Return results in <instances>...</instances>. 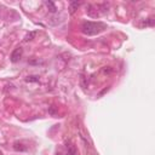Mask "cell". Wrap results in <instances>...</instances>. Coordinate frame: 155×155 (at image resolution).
Returning a JSON list of instances; mask_svg holds the SVG:
<instances>
[{
    "mask_svg": "<svg viewBox=\"0 0 155 155\" xmlns=\"http://www.w3.org/2000/svg\"><path fill=\"white\" fill-rule=\"evenodd\" d=\"M106 29L103 23H94V22H84L81 26V32L86 35H96Z\"/></svg>",
    "mask_w": 155,
    "mask_h": 155,
    "instance_id": "6da1fadb",
    "label": "cell"
},
{
    "mask_svg": "<svg viewBox=\"0 0 155 155\" xmlns=\"http://www.w3.org/2000/svg\"><path fill=\"white\" fill-rule=\"evenodd\" d=\"M22 55H23V48L22 47H16L14 51H12V54H11V57H10L11 62L12 63H17L21 60Z\"/></svg>",
    "mask_w": 155,
    "mask_h": 155,
    "instance_id": "7a4b0ae2",
    "label": "cell"
},
{
    "mask_svg": "<svg viewBox=\"0 0 155 155\" xmlns=\"http://www.w3.org/2000/svg\"><path fill=\"white\" fill-rule=\"evenodd\" d=\"M86 14L90 16V17H92V18H97L99 14H98V11H97V9L92 5H87V9H86Z\"/></svg>",
    "mask_w": 155,
    "mask_h": 155,
    "instance_id": "3957f363",
    "label": "cell"
},
{
    "mask_svg": "<svg viewBox=\"0 0 155 155\" xmlns=\"http://www.w3.org/2000/svg\"><path fill=\"white\" fill-rule=\"evenodd\" d=\"M80 1H70V4H69V14L70 15H73L75 12V11H76V10H78V7L80 6Z\"/></svg>",
    "mask_w": 155,
    "mask_h": 155,
    "instance_id": "277c9868",
    "label": "cell"
},
{
    "mask_svg": "<svg viewBox=\"0 0 155 155\" xmlns=\"http://www.w3.org/2000/svg\"><path fill=\"white\" fill-rule=\"evenodd\" d=\"M45 5L47 6V9H48V11H50V12L55 14V12L57 11V7H56V5H55L52 1H50V0H46V1H45Z\"/></svg>",
    "mask_w": 155,
    "mask_h": 155,
    "instance_id": "5b68a950",
    "label": "cell"
},
{
    "mask_svg": "<svg viewBox=\"0 0 155 155\" xmlns=\"http://www.w3.org/2000/svg\"><path fill=\"white\" fill-rule=\"evenodd\" d=\"M35 36H36V32H34V30L33 32H29V33H27V35L24 36V41H26V42H29V41L33 40Z\"/></svg>",
    "mask_w": 155,
    "mask_h": 155,
    "instance_id": "8992f818",
    "label": "cell"
},
{
    "mask_svg": "<svg viewBox=\"0 0 155 155\" xmlns=\"http://www.w3.org/2000/svg\"><path fill=\"white\" fill-rule=\"evenodd\" d=\"M80 85L84 90L87 88V78L85 75H80Z\"/></svg>",
    "mask_w": 155,
    "mask_h": 155,
    "instance_id": "52a82bcc",
    "label": "cell"
},
{
    "mask_svg": "<svg viewBox=\"0 0 155 155\" xmlns=\"http://www.w3.org/2000/svg\"><path fill=\"white\" fill-rule=\"evenodd\" d=\"M26 81L28 82H36V81H39V76H35V75H30V76H28Z\"/></svg>",
    "mask_w": 155,
    "mask_h": 155,
    "instance_id": "ba28073f",
    "label": "cell"
},
{
    "mask_svg": "<svg viewBox=\"0 0 155 155\" xmlns=\"http://www.w3.org/2000/svg\"><path fill=\"white\" fill-rule=\"evenodd\" d=\"M14 149L15 150H17V151H18V150H20V151H23V150H26V147H22V144H20V143H15L14 144Z\"/></svg>",
    "mask_w": 155,
    "mask_h": 155,
    "instance_id": "9c48e42d",
    "label": "cell"
},
{
    "mask_svg": "<svg viewBox=\"0 0 155 155\" xmlns=\"http://www.w3.org/2000/svg\"><path fill=\"white\" fill-rule=\"evenodd\" d=\"M68 155H78V151H76V149L73 145H69V148H68Z\"/></svg>",
    "mask_w": 155,
    "mask_h": 155,
    "instance_id": "30bf717a",
    "label": "cell"
},
{
    "mask_svg": "<svg viewBox=\"0 0 155 155\" xmlns=\"http://www.w3.org/2000/svg\"><path fill=\"white\" fill-rule=\"evenodd\" d=\"M102 72H103V74H110V73H113V68L112 67H104L102 69Z\"/></svg>",
    "mask_w": 155,
    "mask_h": 155,
    "instance_id": "8fae6325",
    "label": "cell"
},
{
    "mask_svg": "<svg viewBox=\"0 0 155 155\" xmlns=\"http://www.w3.org/2000/svg\"><path fill=\"white\" fill-rule=\"evenodd\" d=\"M48 113L51 115H56V110H55L54 107H50V108H48Z\"/></svg>",
    "mask_w": 155,
    "mask_h": 155,
    "instance_id": "7c38bea8",
    "label": "cell"
},
{
    "mask_svg": "<svg viewBox=\"0 0 155 155\" xmlns=\"http://www.w3.org/2000/svg\"><path fill=\"white\" fill-rule=\"evenodd\" d=\"M147 24H148V26H153V24H154V20H153V18H149L148 22H147Z\"/></svg>",
    "mask_w": 155,
    "mask_h": 155,
    "instance_id": "4fadbf2b",
    "label": "cell"
},
{
    "mask_svg": "<svg viewBox=\"0 0 155 155\" xmlns=\"http://www.w3.org/2000/svg\"><path fill=\"white\" fill-rule=\"evenodd\" d=\"M0 155H1V151H0Z\"/></svg>",
    "mask_w": 155,
    "mask_h": 155,
    "instance_id": "5bb4252c",
    "label": "cell"
}]
</instances>
